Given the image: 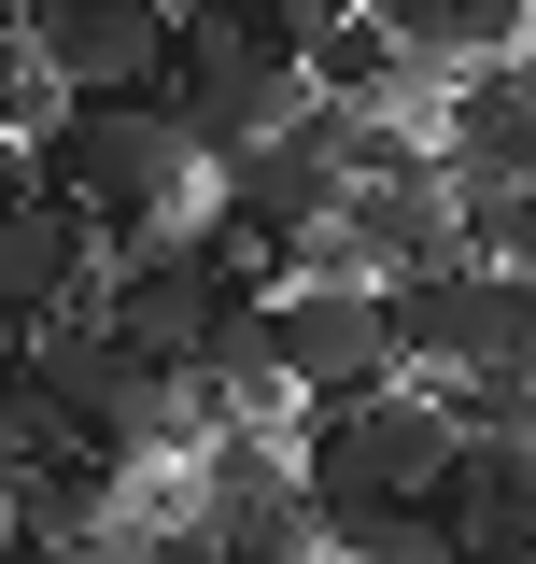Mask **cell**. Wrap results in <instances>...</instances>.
Returning a JSON list of instances; mask_svg holds the SVG:
<instances>
[{
    "label": "cell",
    "mask_w": 536,
    "mask_h": 564,
    "mask_svg": "<svg viewBox=\"0 0 536 564\" xmlns=\"http://www.w3.org/2000/svg\"><path fill=\"white\" fill-rule=\"evenodd\" d=\"M29 184H57L85 212V240L99 254H128L156 240L170 212H199V141L170 128V99H57V128L14 155Z\"/></svg>",
    "instance_id": "1"
},
{
    "label": "cell",
    "mask_w": 536,
    "mask_h": 564,
    "mask_svg": "<svg viewBox=\"0 0 536 564\" xmlns=\"http://www.w3.org/2000/svg\"><path fill=\"white\" fill-rule=\"evenodd\" d=\"M353 14H382L409 57H438V29H452V0H353Z\"/></svg>",
    "instance_id": "10"
},
{
    "label": "cell",
    "mask_w": 536,
    "mask_h": 564,
    "mask_svg": "<svg viewBox=\"0 0 536 564\" xmlns=\"http://www.w3.org/2000/svg\"><path fill=\"white\" fill-rule=\"evenodd\" d=\"M14 43L57 99H156L170 70V0H14Z\"/></svg>",
    "instance_id": "6"
},
{
    "label": "cell",
    "mask_w": 536,
    "mask_h": 564,
    "mask_svg": "<svg viewBox=\"0 0 536 564\" xmlns=\"http://www.w3.org/2000/svg\"><path fill=\"white\" fill-rule=\"evenodd\" d=\"M382 339H396L409 381L508 367V352H536V282L523 269H480V254H424V269L382 282Z\"/></svg>",
    "instance_id": "4"
},
{
    "label": "cell",
    "mask_w": 536,
    "mask_h": 564,
    "mask_svg": "<svg viewBox=\"0 0 536 564\" xmlns=\"http://www.w3.org/2000/svg\"><path fill=\"white\" fill-rule=\"evenodd\" d=\"M409 128H424V170H536V70L523 57H438Z\"/></svg>",
    "instance_id": "7"
},
{
    "label": "cell",
    "mask_w": 536,
    "mask_h": 564,
    "mask_svg": "<svg viewBox=\"0 0 536 564\" xmlns=\"http://www.w3.org/2000/svg\"><path fill=\"white\" fill-rule=\"evenodd\" d=\"M255 352H268V381H282L297 410H325V395H367V381H396V339H382V282H353V269L255 282Z\"/></svg>",
    "instance_id": "5"
},
{
    "label": "cell",
    "mask_w": 536,
    "mask_h": 564,
    "mask_svg": "<svg viewBox=\"0 0 536 564\" xmlns=\"http://www.w3.org/2000/svg\"><path fill=\"white\" fill-rule=\"evenodd\" d=\"M297 437V494L311 508H367V494H438L452 466V410H438V381H367V395H325V410L282 423Z\"/></svg>",
    "instance_id": "3"
},
{
    "label": "cell",
    "mask_w": 536,
    "mask_h": 564,
    "mask_svg": "<svg viewBox=\"0 0 536 564\" xmlns=\"http://www.w3.org/2000/svg\"><path fill=\"white\" fill-rule=\"evenodd\" d=\"M0 352H14V339H0Z\"/></svg>",
    "instance_id": "13"
},
{
    "label": "cell",
    "mask_w": 536,
    "mask_h": 564,
    "mask_svg": "<svg viewBox=\"0 0 536 564\" xmlns=\"http://www.w3.org/2000/svg\"><path fill=\"white\" fill-rule=\"evenodd\" d=\"M170 14H212V0H170Z\"/></svg>",
    "instance_id": "12"
},
{
    "label": "cell",
    "mask_w": 536,
    "mask_h": 564,
    "mask_svg": "<svg viewBox=\"0 0 536 564\" xmlns=\"http://www.w3.org/2000/svg\"><path fill=\"white\" fill-rule=\"evenodd\" d=\"M452 564H536V551H452Z\"/></svg>",
    "instance_id": "11"
},
{
    "label": "cell",
    "mask_w": 536,
    "mask_h": 564,
    "mask_svg": "<svg viewBox=\"0 0 536 564\" xmlns=\"http://www.w3.org/2000/svg\"><path fill=\"white\" fill-rule=\"evenodd\" d=\"M240 296H255V254H240V240H226L212 212H170L156 240H128V254H99V296H85V311H99V325H114L128 352H156V367H184V352H199L212 325L240 311Z\"/></svg>",
    "instance_id": "2"
},
{
    "label": "cell",
    "mask_w": 536,
    "mask_h": 564,
    "mask_svg": "<svg viewBox=\"0 0 536 564\" xmlns=\"http://www.w3.org/2000/svg\"><path fill=\"white\" fill-rule=\"evenodd\" d=\"M438 198H452V254H480V269L536 254V170H438Z\"/></svg>",
    "instance_id": "9"
},
{
    "label": "cell",
    "mask_w": 536,
    "mask_h": 564,
    "mask_svg": "<svg viewBox=\"0 0 536 564\" xmlns=\"http://www.w3.org/2000/svg\"><path fill=\"white\" fill-rule=\"evenodd\" d=\"M99 296V240H85V212L57 184H29L14 170V198H0V339H29V325H57Z\"/></svg>",
    "instance_id": "8"
}]
</instances>
